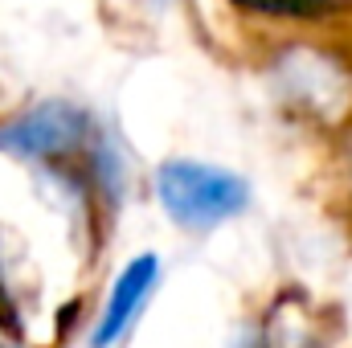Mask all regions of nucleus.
<instances>
[{"label": "nucleus", "instance_id": "nucleus-1", "mask_svg": "<svg viewBox=\"0 0 352 348\" xmlns=\"http://www.w3.org/2000/svg\"><path fill=\"white\" fill-rule=\"evenodd\" d=\"M156 193H160V205L168 209V217L184 230H213V226L238 217L250 201V188L238 173L201 164V160L160 164Z\"/></svg>", "mask_w": 352, "mask_h": 348}, {"label": "nucleus", "instance_id": "nucleus-2", "mask_svg": "<svg viewBox=\"0 0 352 348\" xmlns=\"http://www.w3.org/2000/svg\"><path fill=\"white\" fill-rule=\"evenodd\" d=\"M87 127V115L74 102H41L0 131V148L29 160H62L82 148Z\"/></svg>", "mask_w": 352, "mask_h": 348}, {"label": "nucleus", "instance_id": "nucleus-3", "mask_svg": "<svg viewBox=\"0 0 352 348\" xmlns=\"http://www.w3.org/2000/svg\"><path fill=\"white\" fill-rule=\"evenodd\" d=\"M156 274H160L156 254H140V259L127 262V270L119 274V283H115V291H111V299H107V312H102V320H98V328H94V348H111V340H115V336L127 328V320L135 316V307L148 299Z\"/></svg>", "mask_w": 352, "mask_h": 348}, {"label": "nucleus", "instance_id": "nucleus-4", "mask_svg": "<svg viewBox=\"0 0 352 348\" xmlns=\"http://www.w3.org/2000/svg\"><path fill=\"white\" fill-rule=\"evenodd\" d=\"M258 17H287V21H311V17H324L336 0H234Z\"/></svg>", "mask_w": 352, "mask_h": 348}, {"label": "nucleus", "instance_id": "nucleus-5", "mask_svg": "<svg viewBox=\"0 0 352 348\" xmlns=\"http://www.w3.org/2000/svg\"><path fill=\"white\" fill-rule=\"evenodd\" d=\"M246 348H258V345H246Z\"/></svg>", "mask_w": 352, "mask_h": 348}, {"label": "nucleus", "instance_id": "nucleus-6", "mask_svg": "<svg viewBox=\"0 0 352 348\" xmlns=\"http://www.w3.org/2000/svg\"><path fill=\"white\" fill-rule=\"evenodd\" d=\"M156 4H160V0H156Z\"/></svg>", "mask_w": 352, "mask_h": 348}]
</instances>
